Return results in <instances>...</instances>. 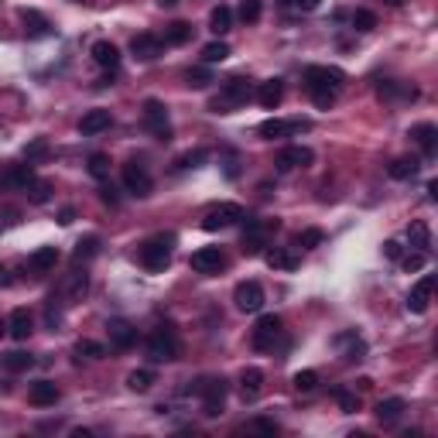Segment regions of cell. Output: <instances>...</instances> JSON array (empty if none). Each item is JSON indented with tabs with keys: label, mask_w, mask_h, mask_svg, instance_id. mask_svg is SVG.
I'll use <instances>...</instances> for the list:
<instances>
[{
	"label": "cell",
	"mask_w": 438,
	"mask_h": 438,
	"mask_svg": "<svg viewBox=\"0 0 438 438\" xmlns=\"http://www.w3.org/2000/svg\"><path fill=\"white\" fill-rule=\"evenodd\" d=\"M253 96V89H250V82L240 79V76H233V79L223 82V89H219V96H212V103H209V110L212 114H233V110H240L247 100Z\"/></svg>",
	"instance_id": "6da1fadb"
},
{
	"label": "cell",
	"mask_w": 438,
	"mask_h": 438,
	"mask_svg": "<svg viewBox=\"0 0 438 438\" xmlns=\"http://www.w3.org/2000/svg\"><path fill=\"white\" fill-rule=\"evenodd\" d=\"M189 391H196L202 398V414L205 418H216V414H223V404H226V391H230V384L223 380V377H202L196 387H189Z\"/></svg>",
	"instance_id": "7a4b0ae2"
},
{
	"label": "cell",
	"mask_w": 438,
	"mask_h": 438,
	"mask_svg": "<svg viewBox=\"0 0 438 438\" xmlns=\"http://www.w3.org/2000/svg\"><path fill=\"white\" fill-rule=\"evenodd\" d=\"M171 250H175V237H171V233H168V237L161 233V237L141 243L137 257H141V264H144L148 271H164V267L171 264Z\"/></svg>",
	"instance_id": "3957f363"
},
{
	"label": "cell",
	"mask_w": 438,
	"mask_h": 438,
	"mask_svg": "<svg viewBox=\"0 0 438 438\" xmlns=\"http://www.w3.org/2000/svg\"><path fill=\"white\" fill-rule=\"evenodd\" d=\"M346 82V72L336 65H308L305 69V89L308 93H339Z\"/></svg>",
	"instance_id": "277c9868"
},
{
	"label": "cell",
	"mask_w": 438,
	"mask_h": 438,
	"mask_svg": "<svg viewBox=\"0 0 438 438\" xmlns=\"http://www.w3.org/2000/svg\"><path fill=\"white\" fill-rule=\"evenodd\" d=\"M278 230H281L278 219H247V226H243V253H260Z\"/></svg>",
	"instance_id": "5b68a950"
},
{
	"label": "cell",
	"mask_w": 438,
	"mask_h": 438,
	"mask_svg": "<svg viewBox=\"0 0 438 438\" xmlns=\"http://www.w3.org/2000/svg\"><path fill=\"white\" fill-rule=\"evenodd\" d=\"M148 357L155 363H168V359L178 357V332L175 325H158L148 339Z\"/></svg>",
	"instance_id": "8992f818"
},
{
	"label": "cell",
	"mask_w": 438,
	"mask_h": 438,
	"mask_svg": "<svg viewBox=\"0 0 438 438\" xmlns=\"http://www.w3.org/2000/svg\"><path fill=\"white\" fill-rule=\"evenodd\" d=\"M123 189L130 196H137V199H148L151 189H155V178H151V171L141 161H127L123 164Z\"/></svg>",
	"instance_id": "52a82bcc"
},
{
	"label": "cell",
	"mask_w": 438,
	"mask_h": 438,
	"mask_svg": "<svg viewBox=\"0 0 438 438\" xmlns=\"http://www.w3.org/2000/svg\"><path fill=\"white\" fill-rule=\"evenodd\" d=\"M240 219H243V209H240L237 202H219V205H212V209L202 216V230L216 233V230H226V226H233Z\"/></svg>",
	"instance_id": "ba28073f"
},
{
	"label": "cell",
	"mask_w": 438,
	"mask_h": 438,
	"mask_svg": "<svg viewBox=\"0 0 438 438\" xmlns=\"http://www.w3.org/2000/svg\"><path fill=\"white\" fill-rule=\"evenodd\" d=\"M144 123L158 141H171V123H168V110L161 100H144Z\"/></svg>",
	"instance_id": "9c48e42d"
},
{
	"label": "cell",
	"mask_w": 438,
	"mask_h": 438,
	"mask_svg": "<svg viewBox=\"0 0 438 438\" xmlns=\"http://www.w3.org/2000/svg\"><path fill=\"white\" fill-rule=\"evenodd\" d=\"M192 271L196 274H219L223 267H226V257H223V250L219 247H202V250H196L192 253Z\"/></svg>",
	"instance_id": "30bf717a"
},
{
	"label": "cell",
	"mask_w": 438,
	"mask_h": 438,
	"mask_svg": "<svg viewBox=\"0 0 438 438\" xmlns=\"http://www.w3.org/2000/svg\"><path fill=\"white\" fill-rule=\"evenodd\" d=\"M233 302H237L240 312H260L264 308V288L257 281H240L237 291H233Z\"/></svg>",
	"instance_id": "8fae6325"
},
{
	"label": "cell",
	"mask_w": 438,
	"mask_h": 438,
	"mask_svg": "<svg viewBox=\"0 0 438 438\" xmlns=\"http://www.w3.org/2000/svg\"><path fill=\"white\" fill-rule=\"evenodd\" d=\"M281 329H284L281 315H260L253 325V350H271L274 339L281 336Z\"/></svg>",
	"instance_id": "7c38bea8"
},
{
	"label": "cell",
	"mask_w": 438,
	"mask_h": 438,
	"mask_svg": "<svg viewBox=\"0 0 438 438\" xmlns=\"http://www.w3.org/2000/svg\"><path fill=\"white\" fill-rule=\"evenodd\" d=\"M432 291H435V274H425V278L411 288L407 308H411L414 315H425V312H428V302H432Z\"/></svg>",
	"instance_id": "4fadbf2b"
},
{
	"label": "cell",
	"mask_w": 438,
	"mask_h": 438,
	"mask_svg": "<svg viewBox=\"0 0 438 438\" xmlns=\"http://www.w3.org/2000/svg\"><path fill=\"white\" fill-rule=\"evenodd\" d=\"M312 123L308 120H264L260 123V137H267V141H278V137H288V134H295V130H308Z\"/></svg>",
	"instance_id": "5bb4252c"
},
{
	"label": "cell",
	"mask_w": 438,
	"mask_h": 438,
	"mask_svg": "<svg viewBox=\"0 0 438 438\" xmlns=\"http://www.w3.org/2000/svg\"><path fill=\"white\" fill-rule=\"evenodd\" d=\"M130 52L141 58V62H155V58H161V52H164V41L158 38V35H134V41H130Z\"/></svg>",
	"instance_id": "9a60e30c"
},
{
	"label": "cell",
	"mask_w": 438,
	"mask_h": 438,
	"mask_svg": "<svg viewBox=\"0 0 438 438\" xmlns=\"http://www.w3.org/2000/svg\"><path fill=\"white\" fill-rule=\"evenodd\" d=\"M312 161H315V155H312L308 148H302V144H288V148H281L278 168H281V171H291V168H308Z\"/></svg>",
	"instance_id": "2e32d148"
},
{
	"label": "cell",
	"mask_w": 438,
	"mask_h": 438,
	"mask_svg": "<svg viewBox=\"0 0 438 438\" xmlns=\"http://www.w3.org/2000/svg\"><path fill=\"white\" fill-rule=\"evenodd\" d=\"M89 55H93V62L100 65V69H107V72H117L120 65V48L114 41H96L93 48H89Z\"/></svg>",
	"instance_id": "e0dca14e"
},
{
	"label": "cell",
	"mask_w": 438,
	"mask_h": 438,
	"mask_svg": "<svg viewBox=\"0 0 438 438\" xmlns=\"http://www.w3.org/2000/svg\"><path fill=\"white\" fill-rule=\"evenodd\" d=\"M407 137H411V141L425 151V158H432V155H435V148H438V127H435V123H414Z\"/></svg>",
	"instance_id": "ac0fdd59"
},
{
	"label": "cell",
	"mask_w": 438,
	"mask_h": 438,
	"mask_svg": "<svg viewBox=\"0 0 438 438\" xmlns=\"http://www.w3.org/2000/svg\"><path fill=\"white\" fill-rule=\"evenodd\" d=\"M107 332H110V343H114L117 350H130V346L137 343V329L123 319H110L107 322Z\"/></svg>",
	"instance_id": "d6986e66"
},
{
	"label": "cell",
	"mask_w": 438,
	"mask_h": 438,
	"mask_svg": "<svg viewBox=\"0 0 438 438\" xmlns=\"http://www.w3.org/2000/svg\"><path fill=\"white\" fill-rule=\"evenodd\" d=\"M31 182H35V168H31V161H28V164H14V168H7L3 178H0V185H7V189H31Z\"/></svg>",
	"instance_id": "ffe728a7"
},
{
	"label": "cell",
	"mask_w": 438,
	"mask_h": 438,
	"mask_svg": "<svg viewBox=\"0 0 438 438\" xmlns=\"http://www.w3.org/2000/svg\"><path fill=\"white\" fill-rule=\"evenodd\" d=\"M35 322H31V312L28 308H14L10 312V319H7V332H10V339H17V343H24L35 329H31Z\"/></svg>",
	"instance_id": "44dd1931"
},
{
	"label": "cell",
	"mask_w": 438,
	"mask_h": 438,
	"mask_svg": "<svg viewBox=\"0 0 438 438\" xmlns=\"http://www.w3.org/2000/svg\"><path fill=\"white\" fill-rule=\"evenodd\" d=\"M281 100H284V82L281 79L260 82V89H257V103H260L264 110H278Z\"/></svg>",
	"instance_id": "7402d4cb"
},
{
	"label": "cell",
	"mask_w": 438,
	"mask_h": 438,
	"mask_svg": "<svg viewBox=\"0 0 438 438\" xmlns=\"http://www.w3.org/2000/svg\"><path fill=\"white\" fill-rule=\"evenodd\" d=\"M260 391H264V370L247 366V370L240 373V394H243V400H253Z\"/></svg>",
	"instance_id": "603a6c76"
},
{
	"label": "cell",
	"mask_w": 438,
	"mask_h": 438,
	"mask_svg": "<svg viewBox=\"0 0 438 438\" xmlns=\"http://www.w3.org/2000/svg\"><path fill=\"white\" fill-rule=\"evenodd\" d=\"M58 398H62V394H58V387H55L52 380H38V384H31V391H28V400H31L35 407H52Z\"/></svg>",
	"instance_id": "cb8c5ba5"
},
{
	"label": "cell",
	"mask_w": 438,
	"mask_h": 438,
	"mask_svg": "<svg viewBox=\"0 0 438 438\" xmlns=\"http://www.w3.org/2000/svg\"><path fill=\"white\" fill-rule=\"evenodd\" d=\"M264 260H267L271 271H295V267H298V253L288 250V247H274V250H267Z\"/></svg>",
	"instance_id": "d4e9b609"
},
{
	"label": "cell",
	"mask_w": 438,
	"mask_h": 438,
	"mask_svg": "<svg viewBox=\"0 0 438 438\" xmlns=\"http://www.w3.org/2000/svg\"><path fill=\"white\" fill-rule=\"evenodd\" d=\"M55 264H58V247H38V250L28 257V267H31V271H38V274L52 271Z\"/></svg>",
	"instance_id": "484cf974"
},
{
	"label": "cell",
	"mask_w": 438,
	"mask_h": 438,
	"mask_svg": "<svg viewBox=\"0 0 438 438\" xmlns=\"http://www.w3.org/2000/svg\"><path fill=\"white\" fill-rule=\"evenodd\" d=\"M404 398H387L377 404V421L380 425H394V421H400V414H404Z\"/></svg>",
	"instance_id": "4316f807"
},
{
	"label": "cell",
	"mask_w": 438,
	"mask_h": 438,
	"mask_svg": "<svg viewBox=\"0 0 438 438\" xmlns=\"http://www.w3.org/2000/svg\"><path fill=\"white\" fill-rule=\"evenodd\" d=\"M407 240H411L414 250H425V253H428V247H432V230H428V223H425V219H411Z\"/></svg>",
	"instance_id": "83f0119b"
},
{
	"label": "cell",
	"mask_w": 438,
	"mask_h": 438,
	"mask_svg": "<svg viewBox=\"0 0 438 438\" xmlns=\"http://www.w3.org/2000/svg\"><path fill=\"white\" fill-rule=\"evenodd\" d=\"M230 28H233V10H230L226 3L212 7V14H209V31H212V35H226Z\"/></svg>",
	"instance_id": "f1b7e54d"
},
{
	"label": "cell",
	"mask_w": 438,
	"mask_h": 438,
	"mask_svg": "<svg viewBox=\"0 0 438 438\" xmlns=\"http://www.w3.org/2000/svg\"><path fill=\"white\" fill-rule=\"evenodd\" d=\"M107 127H110V110H89V114L79 120L82 134H103Z\"/></svg>",
	"instance_id": "f546056e"
},
{
	"label": "cell",
	"mask_w": 438,
	"mask_h": 438,
	"mask_svg": "<svg viewBox=\"0 0 438 438\" xmlns=\"http://www.w3.org/2000/svg\"><path fill=\"white\" fill-rule=\"evenodd\" d=\"M21 21H24V31H28L31 38H45V35L52 31V24L41 17L38 10H21Z\"/></svg>",
	"instance_id": "4dcf8cb0"
},
{
	"label": "cell",
	"mask_w": 438,
	"mask_h": 438,
	"mask_svg": "<svg viewBox=\"0 0 438 438\" xmlns=\"http://www.w3.org/2000/svg\"><path fill=\"white\" fill-rule=\"evenodd\" d=\"M164 45H185V41H192V24L189 21H171L168 28H164Z\"/></svg>",
	"instance_id": "1f68e13d"
},
{
	"label": "cell",
	"mask_w": 438,
	"mask_h": 438,
	"mask_svg": "<svg viewBox=\"0 0 438 438\" xmlns=\"http://www.w3.org/2000/svg\"><path fill=\"white\" fill-rule=\"evenodd\" d=\"M0 366L7 373H24V370L35 366V357H28V353H7V357H0Z\"/></svg>",
	"instance_id": "d6a6232c"
},
{
	"label": "cell",
	"mask_w": 438,
	"mask_h": 438,
	"mask_svg": "<svg viewBox=\"0 0 438 438\" xmlns=\"http://www.w3.org/2000/svg\"><path fill=\"white\" fill-rule=\"evenodd\" d=\"M100 243H103V240L96 237V233H89V237H82L79 243H76V250H72V257H76V260H93V257H96V253H100Z\"/></svg>",
	"instance_id": "836d02e7"
},
{
	"label": "cell",
	"mask_w": 438,
	"mask_h": 438,
	"mask_svg": "<svg viewBox=\"0 0 438 438\" xmlns=\"http://www.w3.org/2000/svg\"><path fill=\"white\" fill-rule=\"evenodd\" d=\"M86 288H89V274H86V271L69 274V281H65V298H69V302H79L82 295H86Z\"/></svg>",
	"instance_id": "e575fe53"
},
{
	"label": "cell",
	"mask_w": 438,
	"mask_h": 438,
	"mask_svg": "<svg viewBox=\"0 0 438 438\" xmlns=\"http://www.w3.org/2000/svg\"><path fill=\"white\" fill-rule=\"evenodd\" d=\"M226 58H230V45L226 41H209L202 48V62L205 65H216V62H226Z\"/></svg>",
	"instance_id": "d590c367"
},
{
	"label": "cell",
	"mask_w": 438,
	"mask_h": 438,
	"mask_svg": "<svg viewBox=\"0 0 438 438\" xmlns=\"http://www.w3.org/2000/svg\"><path fill=\"white\" fill-rule=\"evenodd\" d=\"M151 384H155V373H151V370H134V373L127 377V387H130L134 394H148Z\"/></svg>",
	"instance_id": "8d00e7d4"
},
{
	"label": "cell",
	"mask_w": 438,
	"mask_h": 438,
	"mask_svg": "<svg viewBox=\"0 0 438 438\" xmlns=\"http://www.w3.org/2000/svg\"><path fill=\"white\" fill-rule=\"evenodd\" d=\"M391 178H398V182H404V178H414L418 175V161L414 158H398V161H391Z\"/></svg>",
	"instance_id": "74e56055"
},
{
	"label": "cell",
	"mask_w": 438,
	"mask_h": 438,
	"mask_svg": "<svg viewBox=\"0 0 438 438\" xmlns=\"http://www.w3.org/2000/svg\"><path fill=\"white\" fill-rule=\"evenodd\" d=\"M377 96L380 100H398V96H418V89H407V86H400V82H380L377 86Z\"/></svg>",
	"instance_id": "f35d334b"
},
{
	"label": "cell",
	"mask_w": 438,
	"mask_h": 438,
	"mask_svg": "<svg viewBox=\"0 0 438 438\" xmlns=\"http://www.w3.org/2000/svg\"><path fill=\"white\" fill-rule=\"evenodd\" d=\"M209 158L205 148H196V151H185L182 158H175V171H189V168H199L202 161Z\"/></svg>",
	"instance_id": "ab89813d"
},
{
	"label": "cell",
	"mask_w": 438,
	"mask_h": 438,
	"mask_svg": "<svg viewBox=\"0 0 438 438\" xmlns=\"http://www.w3.org/2000/svg\"><path fill=\"white\" fill-rule=\"evenodd\" d=\"M89 175H93L96 182H107V178H110V158L100 155V151L89 155Z\"/></svg>",
	"instance_id": "60d3db41"
},
{
	"label": "cell",
	"mask_w": 438,
	"mask_h": 438,
	"mask_svg": "<svg viewBox=\"0 0 438 438\" xmlns=\"http://www.w3.org/2000/svg\"><path fill=\"white\" fill-rule=\"evenodd\" d=\"M72 353H76V363H82V359H100V357H103V346H100V343H93V339H79Z\"/></svg>",
	"instance_id": "b9f144b4"
},
{
	"label": "cell",
	"mask_w": 438,
	"mask_h": 438,
	"mask_svg": "<svg viewBox=\"0 0 438 438\" xmlns=\"http://www.w3.org/2000/svg\"><path fill=\"white\" fill-rule=\"evenodd\" d=\"M28 199L35 202V205H45V202L52 199V182L35 178V182H31V189H28Z\"/></svg>",
	"instance_id": "7bdbcfd3"
},
{
	"label": "cell",
	"mask_w": 438,
	"mask_h": 438,
	"mask_svg": "<svg viewBox=\"0 0 438 438\" xmlns=\"http://www.w3.org/2000/svg\"><path fill=\"white\" fill-rule=\"evenodd\" d=\"M315 387H319V373H315V370H298V373H295V391L308 394V391H315Z\"/></svg>",
	"instance_id": "ee69618b"
},
{
	"label": "cell",
	"mask_w": 438,
	"mask_h": 438,
	"mask_svg": "<svg viewBox=\"0 0 438 438\" xmlns=\"http://www.w3.org/2000/svg\"><path fill=\"white\" fill-rule=\"evenodd\" d=\"M332 398L339 400V407H343L346 414H353V411H359V398H357V391H346V387H336V391H332Z\"/></svg>",
	"instance_id": "f6af8a7d"
},
{
	"label": "cell",
	"mask_w": 438,
	"mask_h": 438,
	"mask_svg": "<svg viewBox=\"0 0 438 438\" xmlns=\"http://www.w3.org/2000/svg\"><path fill=\"white\" fill-rule=\"evenodd\" d=\"M185 82H189L192 89H205V86L212 82V72H209L205 65H196V69H189V72H185Z\"/></svg>",
	"instance_id": "bcb514c9"
},
{
	"label": "cell",
	"mask_w": 438,
	"mask_h": 438,
	"mask_svg": "<svg viewBox=\"0 0 438 438\" xmlns=\"http://www.w3.org/2000/svg\"><path fill=\"white\" fill-rule=\"evenodd\" d=\"M240 21L243 24H253V21H260V0H240Z\"/></svg>",
	"instance_id": "7dc6e473"
},
{
	"label": "cell",
	"mask_w": 438,
	"mask_h": 438,
	"mask_svg": "<svg viewBox=\"0 0 438 438\" xmlns=\"http://www.w3.org/2000/svg\"><path fill=\"white\" fill-rule=\"evenodd\" d=\"M45 155H48V141H45V137H35V141H28V144H24V158L31 161V164L41 161Z\"/></svg>",
	"instance_id": "c3c4849f"
},
{
	"label": "cell",
	"mask_w": 438,
	"mask_h": 438,
	"mask_svg": "<svg viewBox=\"0 0 438 438\" xmlns=\"http://www.w3.org/2000/svg\"><path fill=\"white\" fill-rule=\"evenodd\" d=\"M353 28H357V31H373V28H377V14H373V10H357V14H353Z\"/></svg>",
	"instance_id": "681fc988"
},
{
	"label": "cell",
	"mask_w": 438,
	"mask_h": 438,
	"mask_svg": "<svg viewBox=\"0 0 438 438\" xmlns=\"http://www.w3.org/2000/svg\"><path fill=\"white\" fill-rule=\"evenodd\" d=\"M425 260H428V253L425 250H414V253H400V264H404V271H421L425 267Z\"/></svg>",
	"instance_id": "f907efd6"
},
{
	"label": "cell",
	"mask_w": 438,
	"mask_h": 438,
	"mask_svg": "<svg viewBox=\"0 0 438 438\" xmlns=\"http://www.w3.org/2000/svg\"><path fill=\"white\" fill-rule=\"evenodd\" d=\"M322 240H325L322 230H305V233H298V247H302V250H315Z\"/></svg>",
	"instance_id": "816d5d0a"
},
{
	"label": "cell",
	"mask_w": 438,
	"mask_h": 438,
	"mask_svg": "<svg viewBox=\"0 0 438 438\" xmlns=\"http://www.w3.org/2000/svg\"><path fill=\"white\" fill-rule=\"evenodd\" d=\"M253 428H257V432H264V435H278V425H274V421H267V418H257V421H253Z\"/></svg>",
	"instance_id": "f5cc1de1"
},
{
	"label": "cell",
	"mask_w": 438,
	"mask_h": 438,
	"mask_svg": "<svg viewBox=\"0 0 438 438\" xmlns=\"http://www.w3.org/2000/svg\"><path fill=\"white\" fill-rule=\"evenodd\" d=\"M384 257H387V260H400V243L398 240H387V243H384Z\"/></svg>",
	"instance_id": "db71d44e"
},
{
	"label": "cell",
	"mask_w": 438,
	"mask_h": 438,
	"mask_svg": "<svg viewBox=\"0 0 438 438\" xmlns=\"http://www.w3.org/2000/svg\"><path fill=\"white\" fill-rule=\"evenodd\" d=\"M72 219H76V209H62V212H58V223H62V226H69Z\"/></svg>",
	"instance_id": "11a10c76"
},
{
	"label": "cell",
	"mask_w": 438,
	"mask_h": 438,
	"mask_svg": "<svg viewBox=\"0 0 438 438\" xmlns=\"http://www.w3.org/2000/svg\"><path fill=\"white\" fill-rule=\"evenodd\" d=\"M295 7H298V10H315L319 0H295Z\"/></svg>",
	"instance_id": "9f6ffc18"
},
{
	"label": "cell",
	"mask_w": 438,
	"mask_h": 438,
	"mask_svg": "<svg viewBox=\"0 0 438 438\" xmlns=\"http://www.w3.org/2000/svg\"><path fill=\"white\" fill-rule=\"evenodd\" d=\"M357 384H359V391H370V387H373V380H370V377H359Z\"/></svg>",
	"instance_id": "6f0895ef"
},
{
	"label": "cell",
	"mask_w": 438,
	"mask_h": 438,
	"mask_svg": "<svg viewBox=\"0 0 438 438\" xmlns=\"http://www.w3.org/2000/svg\"><path fill=\"white\" fill-rule=\"evenodd\" d=\"M428 199H438V182H428Z\"/></svg>",
	"instance_id": "680465c9"
},
{
	"label": "cell",
	"mask_w": 438,
	"mask_h": 438,
	"mask_svg": "<svg viewBox=\"0 0 438 438\" xmlns=\"http://www.w3.org/2000/svg\"><path fill=\"white\" fill-rule=\"evenodd\" d=\"M72 435H76V438H93V432H89V428H76Z\"/></svg>",
	"instance_id": "91938a15"
},
{
	"label": "cell",
	"mask_w": 438,
	"mask_h": 438,
	"mask_svg": "<svg viewBox=\"0 0 438 438\" xmlns=\"http://www.w3.org/2000/svg\"><path fill=\"white\" fill-rule=\"evenodd\" d=\"M384 3H387V7H400L404 0H384Z\"/></svg>",
	"instance_id": "94428289"
},
{
	"label": "cell",
	"mask_w": 438,
	"mask_h": 438,
	"mask_svg": "<svg viewBox=\"0 0 438 438\" xmlns=\"http://www.w3.org/2000/svg\"><path fill=\"white\" fill-rule=\"evenodd\" d=\"M281 3H284V7H291V3H295V0H281Z\"/></svg>",
	"instance_id": "6125c7cd"
},
{
	"label": "cell",
	"mask_w": 438,
	"mask_h": 438,
	"mask_svg": "<svg viewBox=\"0 0 438 438\" xmlns=\"http://www.w3.org/2000/svg\"><path fill=\"white\" fill-rule=\"evenodd\" d=\"M3 329H7V325H3V322H0V332H3Z\"/></svg>",
	"instance_id": "be15d7a7"
},
{
	"label": "cell",
	"mask_w": 438,
	"mask_h": 438,
	"mask_svg": "<svg viewBox=\"0 0 438 438\" xmlns=\"http://www.w3.org/2000/svg\"><path fill=\"white\" fill-rule=\"evenodd\" d=\"M161 3H175V0H161Z\"/></svg>",
	"instance_id": "e7e4bbea"
}]
</instances>
